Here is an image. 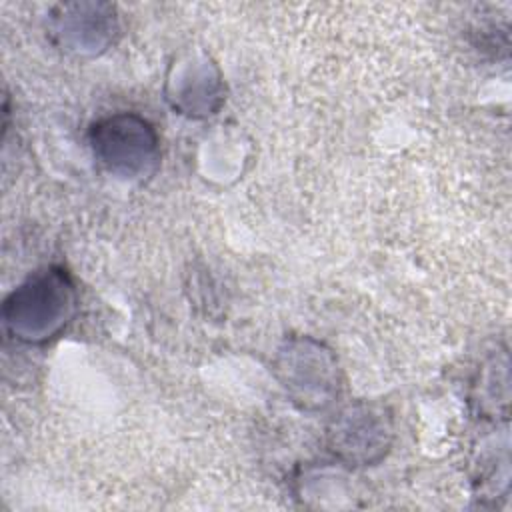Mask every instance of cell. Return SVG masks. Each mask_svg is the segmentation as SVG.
Here are the masks:
<instances>
[{"label": "cell", "mask_w": 512, "mask_h": 512, "mask_svg": "<svg viewBox=\"0 0 512 512\" xmlns=\"http://www.w3.org/2000/svg\"><path fill=\"white\" fill-rule=\"evenodd\" d=\"M76 310V292L62 268H46L32 274L8 294L2 318L8 332L28 344H40L58 336Z\"/></svg>", "instance_id": "cell-1"}, {"label": "cell", "mask_w": 512, "mask_h": 512, "mask_svg": "<svg viewBox=\"0 0 512 512\" xmlns=\"http://www.w3.org/2000/svg\"><path fill=\"white\" fill-rule=\"evenodd\" d=\"M100 6L94 4H76L66 8V16L60 18L62 36H72L76 44L84 48H98L108 40L110 32V14H100Z\"/></svg>", "instance_id": "cell-5"}, {"label": "cell", "mask_w": 512, "mask_h": 512, "mask_svg": "<svg viewBox=\"0 0 512 512\" xmlns=\"http://www.w3.org/2000/svg\"><path fill=\"white\" fill-rule=\"evenodd\" d=\"M392 440V424L382 408L354 404L338 414L330 430L334 454L350 464L380 460Z\"/></svg>", "instance_id": "cell-4"}, {"label": "cell", "mask_w": 512, "mask_h": 512, "mask_svg": "<svg viewBox=\"0 0 512 512\" xmlns=\"http://www.w3.org/2000/svg\"><path fill=\"white\" fill-rule=\"evenodd\" d=\"M94 158L122 178L146 176L158 162V136L148 120L120 112L96 122L90 130Z\"/></svg>", "instance_id": "cell-2"}, {"label": "cell", "mask_w": 512, "mask_h": 512, "mask_svg": "<svg viewBox=\"0 0 512 512\" xmlns=\"http://www.w3.org/2000/svg\"><path fill=\"white\" fill-rule=\"evenodd\" d=\"M274 370L286 392L302 408H324L338 394V364L330 350L298 338L278 350Z\"/></svg>", "instance_id": "cell-3"}]
</instances>
